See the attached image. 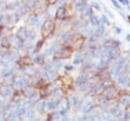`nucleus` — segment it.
Masks as SVG:
<instances>
[{"instance_id": "2", "label": "nucleus", "mask_w": 130, "mask_h": 121, "mask_svg": "<svg viewBox=\"0 0 130 121\" xmlns=\"http://www.w3.org/2000/svg\"><path fill=\"white\" fill-rule=\"evenodd\" d=\"M93 5H94V7L95 9H98V10H100V9H101V7L99 6V4H97V3H93Z\"/></svg>"}, {"instance_id": "5", "label": "nucleus", "mask_w": 130, "mask_h": 121, "mask_svg": "<svg viewBox=\"0 0 130 121\" xmlns=\"http://www.w3.org/2000/svg\"><path fill=\"white\" fill-rule=\"evenodd\" d=\"M127 9H128V10L130 11V4H129V5H127Z\"/></svg>"}, {"instance_id": "1", "label": "nucleus", "mask_w": 130, "mask_h": 121, "mask_svg": "<svg viewBox=\"0 0 130 121\" xmlns=\"http://www.w3.org/2000/svg\"><path fill=\"white\" fill-rule=\"evenodd\" d=\"M111 2H112L114 5H115V7H116V8H118V9H120V8H121L120 3H119V2L117 1V0H111Z\"/></svg>"}, {"instance_id": "3", "label": "nucleus", "mask_w": 130, "mask_h": 121, "mask_svg": "<svg viewBox=\"0 0 130 121\" xmlns=\"http://www.w3.org/2000/svg\"><path fill=\"white\" fill-rule=\"evenodd\" d=\"M115 30H116V33H117V34H121L122 30H121L120 28H117V26H115Z\"/></svg>"}, {"instance_id": "6", "label": "nucleus", "mask_w": 130, "mask_h": 121, "mask_svg": "<svg viewBox=\"0 0 130 121\" xmlns=\"http://www.w3.org/2000/svg\"><path fill=\"white\" fill-rule=\"evenodd\" d=\"M127 19H128V22H129V23H130V16H128Z\"/></svg>"}, {"instance_id": "4", "label": "nucleus", "mask_w": 130, "mask_h": 121, "mask_svg": "<svg viewBox=\"0 0 130 121\" xmlns=\"http://www.w3.org/2000/svg\"><path fill=\"white\" fill-rule=\"evenodd\" d=\"M126 40L130 42V34H127V35H126Z\"/></svg>"}]
</instances>
